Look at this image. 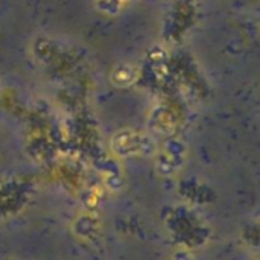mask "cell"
Here are the masks:
<instances>
[{"label":"cell","instance_id":"1","mask_svg":"<svg viewBox=\"0 0 260 260\" xmlns=\"http://www.w3.org/2000/svg\"><path fill=\"white\" fill-rule=\"evenodd\" d=\"M111 148L119 157H136V155H152L155 154V143L151 137L143 133L131 129H122L111 139Z\"/></svg>","mask_w":260,"mask_h":260},{"label":"cell","instance_id":"2","mask_svg":"<svg viewBox=\"0 0 260 260\" xmlns=\"http://www.w3.org/2000/svg\"><path fill=\"white\" fill-rule=\"evenodd\" d=\"M186 158V148L180 142H171L157 154L155 168L157 172L163 177H172L183 166Z\"/></svg>","mask_w":260,"mask_h":260},{"label":"cell","instance_id":"3","mask_svg":"<svg viewBox=\"0 0 260 260\" xmlns=\"http://www.w3.org/2000/svg\"><path fill=\"white\" fill-rule=\"evenodd\" d=\"M73 229H75V233L81 239H94L101 232V221L94 213L88 212V213L81 215L75 221Z\"/></svg>","mask_w":260,"mask_h":260},{"label":"cell","instance_id":"4","mask_svg":"<svg viewBox=\"0 0 260 260\" xmlns=\"http://www.w3.org/2000/svg\"><path fill=\"white\" fill-rule=\"evenodd\" d=\"M111 79L117 84V87H129L136 81V73L129 66H119Z\"/></svg>","mask_w":260,"mask_h":260},{"label":"cell","instance_id":"5","mask_svg":"<svg viewBox=\"0 0 260 260\" xmlns=\"http://www.w3.org/2000/svg\"><path fill=\"white\" fill-rule=\"evenodd\" d=\"M171 260H197V259H195V256H193L189 250H186V248H180V250H177V251L171 256Z\"/></svg>","mask_w":260,"mask_h":260},{"label":"cell","instance_id":"6","mask_svg":"<svg viewBox=\"0 0 260 260\" xmlns=\"http://www.w3.org/2000/svg\"><path fill=\"white\" fill-rule=\"evenodd\" d=\"M104 2H108V3H111V2H114V0H104ZM117 2V0H116Z\"/></svg>","mask_w":260,"mask_h":260},{"label":"cell","instance_id":"7","mask_svg":"<svg viewBox=\"0 0 260 260\" xmlns=\"http://www.w3.org/2000/svg\"><path fill=\"white\" fill-rule=\"evenodd\" d=\"M253 260H260V256H257V257H254V259Z\"/></svg>","mask_w":260,"mask_h":260}]
</instances>
